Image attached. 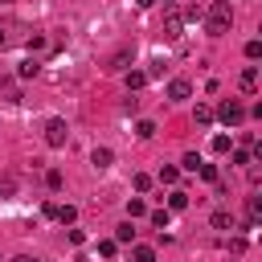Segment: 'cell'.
<instances>
[{"instance_id": "32", "label": "cell", "mask_w": 262, "mask_h": 262, "mask_svg": "<svg viewBox=\"0 0 262 262\" xmlns=\"http://www.w3.org/2000/svg\"><path fill=\"white\" fill-rule=\"evenodd\" d=\"M16 262H37V258H29V254H20V258H16Z\"/></svg>"}, {"instance_id": "25", "label": "cell", "mask_w": 262, "mask_h": 262, "mask_svg": "<svg viewBox=\"0 0 262 262\" xmlns=\"http://www.w3.org/2000/svg\"><path fill=\"white\" fill-rule=\"evenodd\" d=\"M16 192V176H0V196H12Z\"/></svg>"}, {"instance_id": "17", "label": "cell", "mask_w": 262, "mask_h": 262, "mask_svg": "<svg viewBox=\"0 0 262 262\" xmlns=\"http://www.w3.org/2000/svg\"><path fill=\"white\" fill-rule=\"evenodd\" d=\"M135 135H139V139H151V135H156V123H151V119H139V123H135Z\"/></svg>"}, {"instance_id": "2", "label": "cell", "mask_w": 262, "mask_h": 262, "mask_svg": "<svg viewBox=\"0 0 262 262\" xmlns=\"http://www.w3.org/2000/svg\"><path fill=\"white\" fill-rule=\"evenodd\" d=\"M213 119H221L225 127H242V123H246V106H242L237 98H225V102L213 111Z\"/></svg>"}, {"instance_id": "23", "label": "cell", "mask_w": 262, "mask_h": 262, "mask_svg": "<svg viewBox=\"0 0 262 262\" xmlns=\"http://www.w3.org/2000/svg\"><path fill=\"white\" fill-rule=\"evenodd\" d=\"M196 172H201L209 184H217V180H221V176H217V168H213V164H205V160H201V168H196Z\"/></svg>"}, {"instance_id": "12", "label": "cell", "mask_w": 262, "mask_h": 262, "mask_svg": "<svg viewBox=\"0 0 262 262\" xmlns=\"http://www.w3.org/2000/svg\"><path fill=\"white\" fill-rule=\"evenodd\" d=\"M147 221H151L156 229H168V221H172V209H151V213H147Z\"/></svg>"}, {"instance_id": "24", "label": "cell", "mask_w": 262, "mask_h": 262, "mask_svg": "<svg viewBox=\"0 0 262 262\" xmlns=\"http://www.w3.org/2000/svg\"><path fill=\"white\" fill-rule=\"evenodd\" d=\"M115 250H119V242H115V237H106V242H98V254H102V258H115Z\"/></svg>"}, {"instance_id": "9", "label": "cell", "mask_w": 262, "mask_h": 262, "mask_svg": "<svg viewBox=\"0 0 262 262\" xmlns=\"http://www.w3.org/2000/svg\"><path fill=\"white\" fill-rule=\"evenodd\" d=\"M168 209H172V213L188 209V192H184V188H172V192H168Z\"/></svg>"}, {"instance_id": "13", "label": "cell", "mask_w": 262, "mask_h": 262, "mask_svg": "<svg viewBox=\"0 0 262 262\" xmlns=\"http://www.w3.org/2000/svg\"><path fill=\"white\" fill-rule=\"evenodd\" d=\"M147 86V74L143 70H127V90H143Z\"/></svg>"}, {"instance_id": "6", "label": "cell", "mask_w": 262, "mask_h": 262, "mask_svg": "<svg viewBox=\"0 0 262 262\" xmlns=\"http://www.w3.org/2000/svg\"><path fill=\"white\" fill-rule=\"evenodd\" d=\"M237 86H242L246 94H254V90H258V70H254V66H246V70H242V78H237Z\"/></svg>"}, {"instance_id": "22", "label": "cell", "mask_w": 262, "mask_h": 262, "mask_svg": "<svg viewBox=\"0 0 262 262\" xmlns=\"http://www.w3.org/2000/svg\"><path fill=\"white\" fill-rule=\"evenodd\" d=\"M180 168H184V172H196V168H201V156H196V151H188V156L180 160Z\"/></svg>"}, {"instance_id": "30", "label": "cell", "mask_w": 262, "mask_h": 262, "mask_svg": "<svg viewBox=\"0 0 262 262\" xmlns=\"http://www.w3.org/2000/svg\"><path fill=\"white\" fill-rule=\"evenodd\" d=\"M151 188V176L147 172H135V192H147Z\"/></svg>"}, {"instance_id": "10", "label": "cell", "mask_w": 262, "mask_h": 262, "mask_svg": "<svg viewBox=\"0 0 262 262\" xmlns=\"http://www.w3.org/2000/svg\"><path fill=\"white\" fill-rule=\"evenodd\" d=\"M192 123H196V127H209V123H213V106L196 102V111H192Z\"/></svg>"}, {"instance_id": "28", "label": "cell", "mask_w": 262, "mask_h": 262, "mask_svg": "<svg viewBox=\"0 0 262 262\" xmlns=\"http://www.w3.org/2000/svg\"><path fill=\"white\" fill-rule=\"evenodd\" d=\"M233 164H254V151H250V147H237V151H233Z\"/></svg>"}, {"instance_id": "8", "label": "cell", "mask_w": 262, "mask_h": 262, "mask_svg": "<svg viewBox=\"0 0 262 262\" xmlns=\"http://www.w3.org/2000/svg\"><path fill=\"white\" fill-rule=\"evenodd\" d=\"M209 225H213V229H233V213H229V209H213Z\"/></svg>"}, {"instance_id": "1", "label": "cell", "mask_w": 262, "mask_h": 262, "mask_svg": "<svg viewBox=\"0 0 262 262\" xmlns=\"http://www.w3.org/2000/svg\"><path fill=\"white\" fill-rule=\"evenodd\" d=\"M205 33L209 37H225L229 33V25H233V8H229V0H213L209 8H205Z\"/></svg>"}, {"instance_id": "31", "label": "cell", "mask_w": 262, "mask_h": 262, "mask_svg": "<svg viewBox=\"0 0 262 262\" xmlns=\"http://www.w3.org/2000/svg\"><path fill=\"white\" fill-rule=\"evenodd\" d=\"M135 4H139V8H151V4H156V0H135Z\"/></svg>"}, {"instance_id": "18", "label": "cell", "mask_w": 262, "mask_h": 262, "mask_svg": "<svg viewBox=\"0 0 262 262\" xmlns=\"http://www.w3.org/2000/svg\"><path fill=\"white\" fill-rule=\"evenodd\" d=\"M180 16H184V20H192V25H196V20H201V16H205V8H201V4H188V8H180Z\"/></svg>"}, {"instance_id": "29", "label": "cell", "mask_w": 262, "mask_h": 262, "mask_svg": "<svg viewBox=\"0 0 262 262\" xmlns=\"http://www.w3.org/2000/svg\"><path fill=\"white\" fill-rule=\"evenodd\" d=\"M45 184L57 192V188H61V172H57V168H49V172H45Z\"/></svg>"}, {"instance_id": "26", "label": "cell", "mask_w": 262, "mask_h": 262, "mask_svg": "<svg viewBox=\"0 0 262 262\" xmlns=\"http://www.w3.org/2000/svg\"><path fill=\"white\" fill-rule=\"evenodd\" d=\"M246 57L258 61V57H262V41H246Z\"/></svg>"}, {"instance_id": "4", "label": "cell", "mask_w": 262, "mask_h": 262, "mask_svg": "<svg viewBox=\"0 0 262 262\" xmlns=\"http://www.w3.org/2000/svg\"><path fill=\"white\" fill-rule=\"evenodd\" d=\"M66 139H70L66 119H49V123H45V143H49V147H66Z\"/></svg>"}, {"instance_id": "27", "label": "cell", "mask_w": 262, "mask_h": 262, "mask_svg": "<svg viewBox=\"0 0 262 262\" xmlns=\"http://www.w3.org/2000/svg\"><path fill=\"white\" fill-rule=\"evenodd\" d=\"M213 151L225 156V151H229V135H213Z\"/></svg>"}, {"instance_id": "16", "label": "cell", "mask_w": 262, "mask_h": 262, "mask_svg": "<svg viewBox=\"0 0 262 262\" xmlns=\"http://www.w3.org/2000/svg\"><path fill=\"white\" fill-rule=\"evenodd\" d=\"M143 213H147V205H143L139 196H131V201H127V221H135V217H143Z\"/></svg>"}, {"instance_id": "5", "label": "cell", "mask_w": 262, "mask_h": 262, "mask_svg": "<svg viewBox=\"0 0 262 262\" xmlns=\"http://www.w3.org/2000/svg\"><path fill=\"white\" fill-rule=\"evenodd\" d=\"M188 94H192V82H188V78H172V82H168V98H172V102H184Z\"/></svg>"}, {"instance_id": "3", "label": "cell", "mask_w": 262, "mask_h": 262, "mask_svg": "<svg viewBox=\"0 0 262 262\" xmlns=\"http://www.w3.org/2000/svg\"><path fill=\"white\" fill-rule=\"evenodd\" d=\"M180 29H184V16H180L176 4H168V8H164V41H176Z\"/></svg>"}, {"instance_id": "19", "label": "cell", "mask_w": 262, "mask_h": 262, "mask_svg": "<svg viewBox=\"0 0 262 262\" xmlns=\"http://www.w3.org/2000/svg\"><path fill=\"white\" fill-rule=\"evenodd\" d=\"M127 61H131V49H119V53L111 57V66H106V70H123Z\"/></svg>"}, {"instance_id": "15", "label": "cell", "mask_w": 262, "mask_h": 262, "mask_svg": "<svg viewBox=\"0 0 262 262\" xmlns=\"http://www.w3.org/2000/svg\"><path fill=\"white\" fill-rule=\"evenodd\" d=\"M176 180H180V168L176 164H164L160 168V184H176Z\"/></svg>"}, {"instance_id": "14", "label": "cell", "mask_w": 262, "mask_h": 262, "mask_svg": "<svg viewBox=\"0 0 262 262\" xmlns=\"http://www.w3.org/2000/svg\"><path fill=\"white\" fill-rule=\"evenodd\" d=\"M131 262H156V250L151 246H131Z\"/></svg>"}, {"instance_id": "20", "label": "cell", "mask_w": 262, "mask_h": 262, "mask_svg": "<svg viewBox=\"0 0 262 262\" xmlns=\"http://www.w3.org/2000/svg\"><path fill=\"white\" fill-rule=\"evenodd\" d=\"M37 70H41V66H37V61H33V57H29V61H20V66H16V74H20V78H37Z\"/></svg>"}, {"instance_id": "7", "label": "cell", "mask_w": 262, "mask_h": 262, "mask_svg": "<svg viewBox=\"0 0 262 262\" xmlns=\"http://www.w3.org/2000/svg\"><path fill=\"white\" fill-rule=\"evenodd\" d=\"M90 164H94V168H111V164H115V151H111V147H94V151H90Z\"/></svg>"}, {"instance_id": "11", "label": "cell", "mask_w": 262, "mask_h": 262, "mask_svg": "<svg viewBox=\"0 0 262 262\" xmlns=\"http://www.w3.org/2000/svg\"><path fill=\"white\" fill-rule=\"evenodd\" d=\"M53 221H61V225H74V221H78V209H74V205H57Z\"/></svg>"}, {"instance_id": "21", "label": "cell", "mask_w": 262, "mask_h": 262, "mask_svg": "<svg viewBox=\"0 0 262 262\" xmlns=\"http://www.w3.org/2000/svg\"><path fill=\"white\" fill-rule=\"evenodd\" d=\"M115 242H135V229H131V221H123V225L115 229Z\"/></svg>"}]
</instances>
